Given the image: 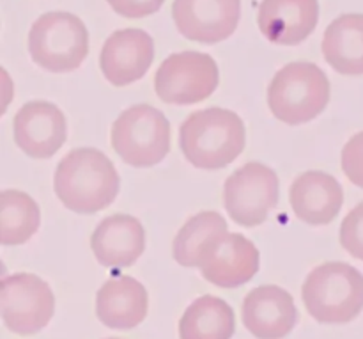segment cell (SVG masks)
<instances>
[{"mask_svg":"<svg viewBox=\"0 0 363 339\" xmlns=\"http://www.w3.org/2000/svg\"><path fill=\"white\" fill-rule=\"evenodd\" d=\"M110 144L131 167H152L170 151V123L162 110L140 103L119 114L110 130Z\"/></svg>","mask_w":363,"mask_h":339,"instance_id":"8992f818","label":"cell"},{"mask_svg":"<svg viewBox=\"0 0 363 339\" xmlns=\"http://www.w3.org/2000/svg\"><path fill=\"white\" fill-rule=\"evenodd\" d=\"M28 53L43 70L69 73L89 55V31L67 11H52L34 21L28 32Z\"/></svg>","mask_w":363,"mask_h":339,"instance_id":"5b68a950","label":"cell"},{"mask_svg":"<svg viewBox=\"0 0 363 339\" xmlns=\"http://www.w3.org/2000/svg\"><path fill=\"white\" fill-rule=\"evenodd\" d=\"M13 137L18 148L30 158H52L67 137L66 116L55 103L28 102L14 114Z\"/></svg>","mask_w":363,"mask_h":339,"instance_id":"8fae6325","label":"cell"},{"mask_svg":"<svg viewBox=\"0 0 363 339\" xmlns=\"http://www.w3.org/2000/svg\"><path fill=\"white\" fill-rule=\"evenodd\" d=\"M308 315L319 323L342 325L363 311V274L342 262L315 267L301 286Z\"/></svg>","mask_w":363,"mask_h":339,"instance_id":"3957f363","label":"cell"},{"mask_svg":"<svg viewBox=\"0 0 363 339\" xmlns=\"http://www.w3.org/2000/svg\"><path fill=\"white\" fill-rule=\"evenodd\" d=\"M330 95V80L318 64L291 63L269 82L268 107L277 119L296 127L321 116Z\"/></svg>","mask_w":363,"mask_h":339,"instance_id":"277c9868","label":"cell"},{"mask_svg":"<svg viewBox=\"0 0 363 339\" xmlns=\"http://www.w3.org/2000/svg\"><path fill=\"white\" fill-rule=\"evenodd\" d=\"M155 60V41L142 28H121L103 45L99 68L106 80L124 87L140 80Z\"/></svg>","mask_w":363,"mask_h":339,"instance_id":"4fadbf2b","label":"cell"},{"mask_svg":"<svg viewBox=\"0 0 363 339\" xmlns=\"http://www.w3.org/2000/svg\"><path fill=\"white\" fill-rule=\"evenodd\" d=\"M121 178L112 160L96 148H78L67 153L53 174L57 199L80 215H92L116 201Z\"/></svg>","mask_w":363,"mask_h":339,"instance_id":"6da1fadb","label":"cell"},{"mask_svg":"<svg viewBox=\"0 0 363 339\" xmlns=\"http://www.w3.org/2000/svg\"><path fill=\"white\" fill-rule=\"evenodd\" d=\"M106 2L112 7L113 13H117L119 16L137 20V18L155 14L156 11H160L165 0H106Z\"/></svg>","mask_w":363,"mask_h":339,"instance_id":"d4e9b609","label":"cell"},{"mask_svg":"<svg viewBox=\"0 0 363 339\" xmlns=\"http://www.w3.org/2000/svg\"><path fill=\"white\" fill-rule=\"evenodd\" d=\"M325 60L340 75H363V14H340L326 27L321 43Z\"/></svg>","mask_w":363,"mask_h":339,"instance_id":"d6986e66","label":"cell"},{"mask_svg":"<svg viewBox=\"0 0 363 339\" xmlns=\"http://www.w3.org/2000/svg\"><path fill=\"white\" fill-rule=\"evenodd\" d=\"M147 311V290L135 277H112L96 294V316L108 329H135L144 322Z\"/></svg>","mask_w":363,"mask_h":339,"instance_id":"ac0fdd59","label":"cell"},{"mask_svg":"<svg viewBox=\"0 0 363 339\" xmlns=\"http://www.w3.org/2000/svg\"><path fill=\"white\" fill-rule=\"evenodd\" d=\"M108 339H119V338H108Z\"/></svg>","mask_w":363,"mask_h":339,"instance_id":"484cf974","label":"cell"},{"mask_svg":"<svg viewBox=\"0 0 363 339\" xmlns=\"http://www.w3.org/2000/svg\"><path fill=\"white\" fill-rule=\"evenodd\" d=\"M318 21V0H262L259 6V28L275 45H300L315 31Z\"/></svg>","mask_w":363,"mask_h":339,"instance_id":"9a60e30c","label":"cell"},{"mask_svg":"<svg viewBox=\"0 0 363 339\" xmlns=\"http://www.w3.org/2000/svg\"><path fill=\"white\" fill-rule=\"evenodd\" d=\"M218 82V64L209 53L177 52L160 64L155 91L169 105H195L208 99Z\"/></svg>","mask_w":363,"mask_h":339,"instance_id":"52a82bcc","label":"cell"},{"mask_svg":"<svg viewBox=\"0 0 363 339\" xmlns=\"http://www.w3.org/2000/svg\"><path fill=\"white\" fill-rule=\"evenodd\" d=\"M227 222L218 212H201L190 217L172 244L174 259L181 267L199 269L206 251L216 238L227 235Z\"/></svg>","mask_w":363,"mask_h":339,"instance_id":"44dd1931","label":"cell"},{"mask_svg":"<svg viewBox=\"0 0 363 339\" xmlns=\"http://www.w3.org/2000/svg\"><path fill=\"white\" fill-rule=\"evenodd\" d=\"M223 208L241 227H257L279 205V176L268 166L248 162L223 185Z\"/></svg>","mask_w":363,"mask_h":339,"instance_id":"ba28073f","label":"cell"},{"mask_svg":"<svg viewBox=\"0 0 363 339\" xmlns=\"http://www.w3.org/2000/svg\"><path fill=\"white\" fill-rule=\"evenodd\" d=\"M259 249L240 233H227L216 238L201 262V274L218 288H240L259 272Z\"/></svg>","mask_w":363,"mask_h":339,"instance_id":"7c38bea8","label":"cell"},{"mask_svg":"<svg viewBox=\"0 0 363 339\" xmlns=\"http://www.w3.org/2000/svg\"><path fill=\"white\" fill-rule=\"evenodd\" d=\"M340 163L347 180L363 188V131L354 134L346 142L340 155Z\"/></svg>","mask_w":363,"mask_h":339,"instance_id":"cb8c5ba5","label":"cell"},{"mask_svg":"<svg viewBox=\"0 0 363 339\" xmlns=\"http://www.w3.org/2000/svg\"><path fill=\"white\" fill-rule=\"evenodd\" d=\"M340 245L347 254L363 262V203L354 206L340 224Z\"/></svg>","mask_w":363,"mask_h":339,"instance_id":"603a6c76","label":"cell"},{"mask_svg":"<svg viewBox=\"0 0 363 339\" xmlns=\"http://www.w3.org/2000/svg\"><path fill=\"white\" fill-rule=\"evenodd\" d=\"M289 201L293 212L308 226L333 222L344 205L342 185L323 171H305L291 185Z\"/></svg>","mask_w":363,"mask_h":339,"instance_id":"2e32d148","label":"cell"},{"mask_svg":"<svg viewBox=\"0 0 363 339\" xmlns=\"http://www.w3.org/2000/svg\"><path fill=\"white\" fill-rule=\"evenodd\" d=\"M172 18L181 36L202 45H216L236 32L241 0H174Z\"/></svg>","mask_w":363,"mask_h":339,"instance_id":"30bf717a","label":"cell"},{"mask_svg":"<svg viewBox=\"0 0 363 339\" xmlns=\"http://www.w3.org/2000/svg\"><path fill=\"white\" fill-rule=\"evenodd\" d=\"M91 249L99 265L126 269L145 251V230L137 217L116 213L99 222L91 237Z\"/></svg>","mask_w":363,"mask_h":339,"instance_id":"e0dca14e","label":"cell"},{"mask_svg":"<svg viewBox=\"0 0 363 339\" xmlns=\"http://www.w3.org/2000/svg\"><path fill=\"white\" fill-rule=\"evenodd\" d=\"M247 144L245 123L234 110L211 107L191 112L179 128L184 158L202 171H220L233 163Z\"/></svg>","mask_w":363,"mask_h":339,"instance_id":"7a4b0ae2","label":"cell"},{"mask_svg":"<svg viewBox=\"0 0 363 339\" xmlns=\"http://www.w3.org/2000/svg\"><path fill=\"white\" fill-rule=\"evenodd\" d=\"M248 333L257 339H284L298 322L294 298L277 284H262L248 291L241 308Z\"/></svg>","mask_w":363,"mask_h":339,"instance_id":"5bb4252c","label":"cell"},{"mask_svg":"<svg viewBox=\"0 0 363 339\" xmlns=\"http://www.w3.org/2000/svg\"><path fill=\"white\" fill-rule=\"evenodd\" d=\"M236 329L233 308L223 298L202 295L179 320V339H230Z\"/></svg>","mask_w":363,"mask_h":339,"instance_id":"ffe728a7","label":"cell"},{"mask_svg":"<svg viewBox=\"0 0 363 339\" xmlns=\"http://www.w3.org/2000/svg\"><path fill=\"white\" fill-rule=\"evenodd\" d=\"M4 325L18 336L41 333L55 315V297L46 281L34 274H14L0 284Z\"/></svg>","mask_w":363,"mask_h":339,"instance_id":"9c48e42d","label":"cell"},{"mask_svg":"<svg viewBox=\"0 0 363 339\" xmlns=\"http://www.w3.org/2000/svg\"><path fill=\"white\" fill-rule=\"evenodd\" d=\"M41 210L21 190L0 192V242L2 245H23L38 233Z\"/></svg>","mask_w":363,"mask_h":339,"instance_id":"7402d4cb","label":"cell"}]
</instances>
